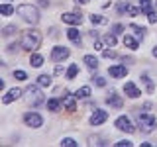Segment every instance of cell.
I'll return each mask as SVG.
<instances>
[{"instance_id": "42", "label": "cell", "mask_w": 157, "mask_h": 147, "mask_svg": "<svg viewBox=\"0 0 157 147\" xmlns=\"http://www.w3.org/2000/svg\"><path fill=\"white\" fill-rule=\"evenodd\" d=\"M140 4H151V0H140Z\"/></svg>"}, {"instance_id": "10", "label": "cell", "mask_w": 157, "mask_h": 147, "mask_svg": "<svg viewBox=\"0 0 157 147\" xmlns=\"http://www.w3.org/2000/svg\"><path fill=\"white\" fill-rule=\"evenodd\" d=\"M22 96V90L20 88H10V90L4 94V98H2V102L4 104H10V102H14V100H18V98Z\"/></svg>"}, {"instance_id": "23", "label": "cell", "mask_w": 157, "mask_h": 147, "mask_svg": "<svg viewBox=\"0 0 157 147\" xmlns=\"http://www.w3.org/2000/svg\"><path fill=\"white\" fill-rule=\"evenodd\" d=\"M90 22L94 24V26H98V24H108V20L104 16H98V14H92L90 16Z\"/></svg>"}, {"instance_id": "41", "label": "cell", "mask_w": 157, "mask_h": 147, "mask_svg": "<svg viewBox=\"0 0 157 147\" xmlns=\"http://www.w3.org/2000/svg\"><path fill=\"white\" fill-rule=\"evenodd\" d=\"M77 4H88V0H75Z\"/></svg>"}, {"instance_id": "28", "label": "cell", "mask_w": 157, "mask_h": 147, "mask_svg": "<svg viewBox=\"0 0 157 147\" xmlns=\"http://www.w3.org/2000/svg\"><path fill=\"white\" fill-rule=\"evenodd\" d=\"M0 12H2L4 16H10V14L14 12V8L10 6V4H2V6H0Z\"/></svg>"}, {"instance_id": "32", "label": "cell", "mask_w": 157, "mask_h": 147, "mask_svg": "<svg viewBox=\"0 0 157 147\" xmlns=\"http://www.w3.org/2000/svg\"><path fill=\"white\" fill-rule=\"evenodd\" d=\"M92 81H94V85H96V86H104V85H106V81H104L102 77H94Z\"/></svg>"}, {"instance_id": "33", "label": "cell", "mask_w": 157, "mask_h": 147, "mask_svg": "<svg viewBox=\"0 0 157 147\" xmlns=\"http://www.w3.org/2000/svg\"><path fill=\"white\" fill-rule=\"evenodd\" d=\"M116 145H118V147H130V145H132V141H128V139H122V141H118Z\"/></svg>"}, {"instance_id": "6", "label": "cell", "mask_w": 157, "mask_h": 147, "mask_svg": "<svg viewBox=\"0 0 157 147\" xmlns=\"http://www.w3.org/2000/svg\"><path fill=\"white\" fill-rule=\"evenodd\" d=\"M116 127L120 131H128V134H134V131H136L134 124L130 122V118H128V116H120V118H118V120H116Z\"/></svg>"}, {"instance_id": "22", "label": "cell", "mask_w": 157, "mask_h": 147, "mask_svg": "<svg viewBox=\"0 0 157 147\" xmlns=\"http://www.w3.org/2000/svg\"><path fill=\"white\" fill-rule=\"evenodd\" d=\"M75 96H77V98H88V96H90V88H88V86H82V88H78Z\"/></svg>"}, {"instance_id": "21", "label": "cell", "mask_w": 157, "mask_h": 147, "mask_svg": "<svg viewBox=\"0 0 157 147\" xmlns=\"http://www.w3.org/2000/svg\"><path fill=\"white\" fill-rule=\"evenodd\" d=\"M59 108H61V102H59L57 98H51V100L47 102V110H51V112H57Z\"/></svg>"}, {"instance_id": "2", "label": "cell", "mask_w": 157, "mask_h": 147, "mask_svg": "<svg viewBox=\"0 0 157 147\" xmlns=\"http://www.w3.org/2000/svg\"><path fill=\"white\" fill-rule=\"evenodd\" d=\"M18 14L29 24H37L39 22V12H37L36 6H32V4H22V6H18Z\"/></svg>"}, {"instance_id": "18", "label": "cell", "mask_w": 157, "mask_h": 147, "mask_svg": "<svg viewBox=\"0 0 157 147\" xmlns=\"http://www.w3.org/2000/svg\"><path fill=\"white\" fill-rule=\"evenodd\" d=\"M124 45H126L128 49H137V45H140V43H137V39H134L132 36H124Z\"/></svg>"}, {"instance_id": "19", "label": "cell", "mask_w": 157, "mask_h": 147, "mask_svg": "<svg viewBox=\"0 0 157 147\" xmlns=\"http://www.w3.org/2000/svg\"><path fill=\"white\" fill-rule=\"evenodd\" d=\"M130 29H134V32H136L137 39H144V37H145V33H147V29H145V28H140V26H136V24H132Z\"/></svg>"}, {"instance_id": "37", "label": "cell", "mask_w": 157, "mask_h": 147, "mask_svg": "<svg viewBox=\"0 0 157 147\" xmlns=\"http://www.w3.org/2000/svg\"><path fill=\"white\" fill-rule=\"evenodd\" d=\"M114 33H120V32H124V26H114V29H112Z\"/></svg>"}, {"instance_id": "39", "label": "cell", "mask_w": 157, "mask_h": 147, "mask_svg": "<svg viewBox=\"0 0 157 147\" xmlns=\"http://www.w3.org/2000/svg\"><path fill=\"white\" fill-rule=\"evenodd\" d=\"M39 6H41V8H47L49 2H47V0H39Z\"/></svg>"}, {"instance_id": "20", "label": "cell", "mask_w": 157, "mask_h": 147, "mask_svg": "<svg viewBox=\"0 0 157 147\" xmlns=\"http://www.w3.org/2000/svg\"><path fill=\"white\" fill-rule=\"evenodd\" d=\"M37 85L39 86H51V77L49 75H39L37 77Z\"/></svg>"}, {"instance_id": "40", "label": "cell", "mask_w": 157, "mask_h": 147, "mask_svg": "<svg viewBox=\"0 0 157 147\" xmlns=\"http://www.w3.org/2000/svg\"><path fill=\"white\" fill-rule=\"evenodd\" d=\"M61 73H63V67L57 65V67H55V75H61Z\"/></svg>"}, {"instance_id": "7", "label": "cell", "mask_w": 157, "mask_h": 147, "mask_svg": "<svg viewBox=\"0 0 157 147\" xmlns=\"http://www.w3.org/2000/svg\"><path fill=\"white\" fill-rule=\"evenodd\" d=\"M61 20L65 24H71V26H81V22H82V16H81V12H65L61 16Z\"/></svg>"}, {"instance_id": "29", "label": "cell", "mask_w": 157, "mask_h": 147, "mask_svg": "<svg viewBox=\"0 0 157 147\" xmlns=\"http://www.w3.org/2000/svg\"><path fill=\"white\" fill-rule=\"evenodd\" d=\"M104 41H106L110 47H114V45H116V37H114V36H110V33H108V36L104 37Z\"/></svg>"}, {"instance_id": "24", "label": "cell", "mask_w": 157, "mask_h": 147, "mask_svg": "<svg viewBox=\"0 0 157 147\" xmlns=\"http://www.w3.org/2000/svg\"><path fill=\"white\" fill-rule=\"evenodd\" d=\"M78 75V65H71L69 67V71H67V78L71 81V78H75Z\"/></svg>"}, {"instance_id": "30", "label": "cell", "mask_w": 157, "mask_h": 147, "mask_svg": "<svg viewBox=\"0 0 157 147\" xmlns=\"http://www.w3.org/2000/svg\"><path fill=\"white\" fill-rule=\"evenodd\" d=\"M14 77H16L18 81H26V78H28V75L24 71H14Z\"/></svg>"}, {"instance_id": "12", "label": "cell", "mask_w": 157, "mask_h": 147, "mask_svg": "<svg viewBox=\"0 0 157 147\" xmlns=\"http://www.w3.org/2000/svg\"><path fill=\"white\" fill-rule=\"evenodd\" d=\"M124 92H126L128 98H137V96H141L140 88H137L134 82H126V85H124Z\"/></svg>"}, {"instance_id": "27", "label": "cell", "mask_w": 157, "mask_h": 147, "mask_svg": "<svg viewBox=\"0 0 157 147\" xmlns=\"http://www.w3.org/2000/svg\"><path fill=\"white\" fill-rule=\"evenodd\" d=\"M16 29H18L16 26H6V28L2 29V36H4V37H10V36H12L14 32H16Z\"/></svg>"}, {"instance_id": "11", "label": "cell", "mask_w": 157, "mask_h": 147, "mask_svg": "<svg viewBox=\"0 0 157 147\" xmlns=\"http://www.w3.org/2000/svg\"><path fill=\"white\" fill-rule=\"evenodd\" d=\"M108 73H110V77H114V78H122V77L128 75V69H126V65H114V67L108 69Z\"/></svg>"}, {"instance_id": "15", "label": "cell", "mask_w": 157, "mask_h": 147, "mask_svg": "<svg viewBox=\"0 0 157 147\" xmlns=\"http://www.w3.org/2000/svg\"><path fill=\"white\" fill-rule=\"evenodd\" d=\"M75 98L77 96H71V94L63 96V104H65V108H67L69 112H75Z\"/></svg>"}, {"instance_id": "4", "label": "cell", "mask_w": 157, "mask_h": 147, "mask_svg": "<svg viewBox=\"0 0 157 147\" xmlns=\"http://www.w3.org/2000/svg\"><path fill=\"white\" fill-rule=\"evenodd\" d=\"M26 100H28V104L29 106H39V104H43V94H41V90H39L37 86H28L26 88Z\"/></svg>"}, {"instance_id": "36", "label": "cell", "mask_w": 157, "mask_h": 147, "mask_svg": "<svg viewBox=\"0 0 157 147\" xmlns=\"http://www.w3.org/2000/svg\"><path fill=\"white\" fill-rule=\"evenodd\" d=\"M128 8H130L128 4H118V12H120V14H122V12H126Z\"/></svg>"}, {"instance_id": "8", "label": "cell", "mask_w": 157, "mask_h": 147, "mask_svg": "<svg viewBox=\"0 0 157 147\" xmlns=\"http://www.w3.org/2000/svg\"><path fill=\"white\" fill-rule=\"evenodd\" d=\"M67 57H69V49L67 47H61V45L53 47V51H51V59H53V61L61 63V61H65Z\"/></svg>"}, {"instance_id": "16", "label": "cell", "mask_w": 157, "mask_h": 147, "mask_svg": "<svg viewBox=\"0 0 157 147\" xmlns=\"http://www.w3.org/2000/svg\"><path fill=\"white\" fill-rule=\"evenodd\" d=\"M29 65H32V67H41L43 65V57L41 55H39V53H32V57H29Z\"/></svg>"}, {"instance_id": "26", "label": "cell", "mask_w": 157, "mask_h": 147, "mask_svg": "<svg viewBox=\"0 0 157 147\" xmlns=\"http://www.w3.org/2000/svg\"><path fill=\"white\" fill-rule=\"evenodd\" d=\"M141 81H144V82H145V85H147V92H153V90H155V86H153V82H151V81H149V77H147V75H141Z\"/></svg>"}, {"instance_id": "3", "label": "cell", "mask_w": 157, "mask_h": 147, "mask_svg": "<svg viewBox=\"0 0 157 147\" xmlns=\"http://www.w3.org/2000/svg\"><path fill=\"white\" fill-rule=\"evenodd\" d=\"M137 122H140V127L144 134H151L157 127V120L151 114H147V112H140L137 114Z\"/></svg>"}, {"instance_id": "13", "label": "cell", "mask_w": 157, "mask_h": 147, "mask_svg": "<svg viewBox=\"0 0 157 147\" xmlns=\"http://www.w3.org/2000/svg\"><path fill=\"white\" fill-rule=\"evenodd\" d=\"M106 102H108V104H110V106H114V108H122V104H124V100H122V98L118 96L114 90H112L110 94L106 96Z\"/></svg>"}, {"instance_id": "35", "label": "cell", "mask_w": 157, "mask_h": 147, "mask_svg": "<svg viewBox=\"0 0 157 147\" xmlns=\"http://www.w3.org/2000/svg\"><path fill=\"white\" fill-rule=\"evenodd\" d=\"M102 57H104V59H112V57H116V53L114 51H104V53H102Z\"/></svg>"}, {"instance_id": "25", "label": "cell", "mask_w": 157, "mask_h": 147, "mask_svg": "<svg viewBox=\"0 0 157 147\" xmlns=\"http://www.w3.org/2000/svg\"><path fill=\"white\" fill-rule=\"evenodd\" d=\"M61 145H63V147H77L78 143H77V141H75V139H71V137H63V141H61Z\"/></svg>"}, {"instance_id": "9", "label": "cell", "mask_w": 157, "mask_h": 147, "mask_svg": "<svg viewBox=\"0 0 157 147\" xmlns=\"http://www.w3.org/2000/svg\"><path fill=\"white\" fill-rule=\"evenodd\" d=\"M108 120V112L104 110H94V114L90 116V126H100Z\"/></svg>"}, {"instance_id": "14", "label": "cell", "mask_w": 157, "mask_h": 147, "mask_svg": "<svg viewBox=\"0 0 157 147\" xmlns=\"http://www.w3.org/2000/svg\"><path fill=\"white\" fill-rule=\"evenodd\" d=\"M67 37L71 39L73 43L81 45V33H78V29H77V28H71V29H69V32H67Z\"/></svg>"}, {"instance_id": "17", "label": "cell", "mask_w": 157, "mask_h": 147, "mask_svg": "<svg viewBox=\"0 0 157 147\" xmlns=\"http://www.w3.org/2000/svg\"><path fill=\"white\" fill-rule=\"evenodd\" d=\"M85 63H86V67L88 69H98V59L94 57V55H85Z\"/></svg>"}, {"instance_id": "34", "label": "cell", "mask_w": 157, "mask_h": 147, "mask_svg": "<svg viewBox=\"0 0 157 147\" xmlns=\"http://www.w3.org/2000/svg\"><path fill=\"white\" fill-rule=\"evenodd\" d=\"M128 12H130L132 16H136V14H140L141 10H140V8H136V6H130V8H128Z\"/></svg>"}, {"instance_id": "43", "label": "cell", "mask_w": 157, "mask_h": 147, "mask_svg": "<svg viewBox=\"0 0 157 147\" xmlns=\"http://www.w3.org/2000/svg\"><path fill=\"white\" fill-rule=\"evenodd\" d=\"M153 57H157V45L153 47Z\"/></svg>"}, {"instance_id": "1", "label": "cell", "mask_w": 157, "mask_h": 147, "mask_svg": "<svg viewBox=\"0 0 157 147\" xmlns=\"http://www.w3.org/2000/svg\"><path fill=\"white\" fill-rule=\"evenodd\" d=\"M39 45H41V33L37 29H26L22 33V47L26 51L33 53L36 49H39Z\"/></svg>"}, {"instance_id": "38", "label": "cell", "mask_w": 157, "mask_h": 147, "mask_svg": "<svg viewBox=\"0 0 157 147\" xmlns=\"http://www.w3.org/2000/svg\"><path fill=\"white\" fill-rule=\"evenodd\" d=\"M94 49H102V41H100V39H94Z\"/></svg>"}, {"instance_id": "31", "label": "cell", "mask_w": 157, "mask_h": 147, "mask_svg": "<svg viewBox=\"0 0 157 147\" xmlns=\"http://www.w3.org/2000/svg\"><path fill=\"white\" fill-rule=\"evenodd\" d=\"M147 20H149V24H157V12L151 10V12L147 14Z\"/></svg>"}, {"instance_id": "5", "label": "cell", "mask_w": 157, "mask_h": 147, "mask_svg": "<svg viewBox=\"0 0 157 147\" xmlns=\"http://www.w3.org/2000/svg\"><path fill=\"white\" fill-rule=\"evenodd\" d=\"M24 122H26V126L29 127H41L43 126V118L37 114V112H28L26 116H24Z\"/></svg>"}]
</instances>
